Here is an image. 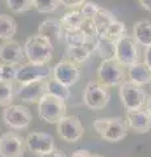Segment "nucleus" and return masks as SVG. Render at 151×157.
<instances>
[{"instance_id":"33","label":"nucleus","mask_w":151,"mask_h":157,"mask_svg":"<svg viewBox=\"0 0 151 157\" xmlns=\"http://www.w3.org/2000/svg\"><path fill=\"white\" fill-rule=\"evenodd\" d=\"M16 70H17V66L3 64V80L14 81L16 80Z\"/></svg>"},{"instance_id":"14","label":"nucleus","mask_w":151,"mask_h":157,"mask_svg":"<svg viewBox=\"0 0 151 157\" xmlns=\"http://www.w3.org/2000/svg\"><path fill=\"white\" fill-rule=\"evenodd\" d=\"M25 51H24V46H21L18 42L9 39V41H4L0 45V60L3 64H12L18 66L22 64V60L25 59Z\"/></svg>"},{"instance_id":"2","label":"nucleus","mask_w":151,"mask_h":157,"mask_svg":"<svg viewBox=\"0 0 151 157\" xmlns=\"http://www.w3.org/2000/svg\"><path fill=\"white\" fill-rule=\"evenodd\" d=\"M38 117L43 122L50 124H57L66 115V101L53 94L46 93L38 101Z\"/></svg>"},{"instance_id":"3","label":"nucleus","mask_w":151,"mask_h":157,"mask_svg":"<svg viewBox=\"0 0 151 157\" xmlns=\"http://www.w3.org/2000/svg\"><path fill=\"white\" fill-rule=\"evenodd\" d=\"M110 100V92L108 86L101 84L100 81H89L85 85L84 94H83V102L88 109L97 111L101 110L108 105Z\"/></svg>"},{"instance_id":"32","label":"nucleus","mask_w":151,"mask_h":157,"mask_svg":"<svg viewBox=\"0 0 151 157\" xmlns=\"http://www.w3.org/2000/svg\"><path fill=\"white\" fill-rule=\"evenodd\" d=\"M109 123H110V118H97L93 122V128L97 134L103 137V135L106 132V130H108Z\"/></svg>"},{"instance_id":"29","label":"nucleus","mask_w":151,"mask_h":157,"mask_svg":"<svg viewBox=\"0 0 151 157\" xmlns=\"http://www.w3.org/2000/svg\"><path fill=\"white\" fill-rule=\"evenodd\" d=\"M59 0H33V6L40 13H51L59 7Z\"/></svg>"},{"instance_id":"35","label":"nucleus","mask_w":151,"mask_h":157,"mask_svg":"<svg viewBox=\"0 0 151 157\" xmlns=\"http://www.w3.org/2000/svg\"><path fill=\"white\" fill-rule=\"evenodd\" d=\"M91 156H92V153L87 149H76L75 152H72V155H71V157H91Z\"/></svg>"},{"instance_id":"24","label":"nucleus","mask_w":151,"mask_h":157,"mask_svg":"<svg viewBox=\"0 0 151 157\" xmlns=\"http://www.w3.org/2000/svg\"><path fill=\"white\" fill-rule=\"evenodd\" d=\"M17 33V22L8 14H0V39L9 41Z\"/></svg>"},{"instance_id":"11","label":"nucleus","mask_w":151,"mask_h":157,"mask_svg":"<svg viewBox=\"0 0 151 157\" xmlns=\"http://www.w3.org/2000/svg\"><path fill=\"white\" fill-rule=\"evenodd\" d=\"M25 147V140L16 132L9 131L0 136V157H22Z\"/></svg>"},{"instance_id":"15","label":"nucleus","mask_w":151,"mask_h":157,"mask_svg":"<svg viewBox=\"0 0 151 157\" xmlns=\"http://www.w3.org/2000/svg\"><path fill=\"white\" fill-rule=\"evenodd\" d=\"M125 122L128 128L134 131L135 134H146L151 130V115L146 109L128 110Z\"/></svg>"},{"instance_id":"16","label":"nucleus","mask_w":151,"mask_h":157,"mask_svg":"<svg viewBox=\"0 0 151 157\" xmlns=\"http://www.w3.org/2000/svg\"><path fill=\"white\" fill-rule=\"evenodd\" d=\"M128 136V124L121 117L110 118L108 130L103 135V139L109 143H118Z\"/></svg>"},{"instance_id":"30","label":"nucleus","mask_w":151,"mask_h":157,"mask_svg":"<svg viewBox=\"0 0 151 157\" xmlns=\"http://www.w3.org/2000/svg\"><path fill=\"white\" fill-rule=\"evenodd\" d=\"M7 6L13 13H25L33 8V0H7Z\"/></svg>"},{"instance_id":"9","label":"nucleus","mask_w":151,"mask_h":157,"mask_svg":"<svg viewBox=\"0 0 151 157\" xmlns=\"http://www.w3.org/2000/svg\"><path fill=\"white\" fill-rule=\"evenodd\" d=\"M57 131L65 141L76 143L84 134V127H83L79 117L65 115L57 123Z\"/></svg>"},{"instance_id":"39","label":"nucleus","mask_w":151,"mask_h":157,"mask_svg":"<svg viewBox=\"0 0 151 157\" xmlns=\"http://www.w3.org/2000/svg\"><path fill=\"white\" fill-rule=\"evenodd\" d=\"M146 110L149 111V114L151 115V97L147 98V102H146V107H145Z\"/></svg>"},{"instance_id":"7","label":"nucleus","mask_w":151,"mask_h":157,"mask_svg":"<svg viewBox=\"0 0 151 157\" xmlns=\"http://www.w3.org/2000/svg\"><path fill=\"white\" fill-rule=\"evenodd\" d=\"M116 60L124 67H131L139 63V50L138 42L134 37L125 36L117 41Z\"/></svg>"},{"instance_id":"28","label":"nucleus","mask_w":151,"mask_h":157,"mask_svg":"<svg viewBox=\"0 0 151 157\" xmlns=\"http://www.w3.org/2000/svg\"><path fill=\"white\" fill-rule=\"evenodd\" d=\"M125 36H128V30H126L125 24L118 21V20H116V21L106 29L104 36H101V37H109V38H113V39H117V41H118L120 38H122Z\"/></svg>"},{"instance_id":"36","label":"nucleus","mask_w":151,"mask_h":157,"mask_svg":"<svg viewBox=\"0 0 151 157\" xmlns=\"http://www.w3.org/2000/svg\"><path fill=\"white\" fill-rule=\"evenodd\" d=\"M40 157H67L65 153H63L62 151H58V149H54V151H51V152H47V153L45 155H42Z\"/></svg>"},{"instance_id":"12","label":"nucleus","mask_w":151,"mask_h":157,"mask_svg":"<svg viewBox=\"0 0 151 157\" xmlns=\"http://www.w3.org/2000/svg\"><path fill=\"white\" fill-rule=\"evenodd\" d=\"M25 144L26 148L32 152L33 155L42 156L47 153V152L54 151V139L51 135L46 134V132H30L25 137Z\"/></svg>"},{"instance_id":"18","label":"nucleus","mask_w":151,"mask_h":157,"mask_svg":"<svg viewBox=\"0 0 151 157\" xmlns=\"http://www.w3.org/2000/svg\"><path fill=\"white\" fill-rule=\"evenodd\" d=\"M63 32L65 29L61 24V20L57 18H47L38 25V33L47 37L51 41L61 42L63 38Z\"/></svg>"},{"instance_id":"37","label":"nucleus","mask_w":151,"mask_h":157,"mask_svg":"<svg viewBox=\"0 0 151 157\" xmlns=\"http://www.w3.org/2000/svg\"><path fill=\"white\" fill-rule=\"evenodd\" d=\"M145 63L149 66V68L151 70V46L150 47H146V51H145Z\"/></svg>"},{"instance_id":"10","label":"nucleus","mask_w":151,"mask_h":157,"mask_svg":"<svg viewBox=\"0 0 151 157\" xmlns=\"http://www.w3.org/2000/svg\"><path fill=\"white\" fill-rule=\"evenodd\" d=\"M80 68L77 67V64L72 63L70 60H61L59 63L53 67V78H55L57 81H59L61 84L66 86H72L75 85L80 78Z\"/></svg>"},{"instance_id":"4","label":"nucleus","mask_w":151,"mask_h":157,"mask_svg":"<svg viewBox=\"0 0 151 157\" xmlns=\"http://www.w3.org/2000/svg\"><path fill=\"white\" fill-rule=\"evenodd\" d=\"M125 77L126 73L124 66H121L116 59L101 60L97 68V78L106 86H120L126 81Z\"/></svg>"},{"instance_id":"31","label":"nucleus","mask_w":151,"mask_h":157,"mask_svg":"<svg viewBox=\"0 0 151 157\" xmlns=\"http://www.w3.org/2000/svg\"><path fill=\"white\" fill-rule=\"evenodd\" d=\"M100 9H101V7L99 6V4H96L93 2H85L84 4H83L80 12H81L83 16H84L85 20H93L96 14L99 13Z\"/></svg>"},{"instance_id":"25","label":"nucleus","mask_w":151,"mask_h":157,"mask_svg":"<svg viewBox=\"0 0 151 157\" xmlns=\"http://www.w3.org/2000/svg\"><path fill=\"white\" fill-rule=\"evenodd\" d=\"M85 18L81 14L80 11H71L67 12L62 16L61 24L65 30H74V29H80L81 25L84 24Z\"/></svg>"},{"instance_id":"17","label":"nucleus","mask_w":151,"mask_h":157,"mask_svg":"<svg viewBox=\"0 0 151 157\" xmlns=\"http://www.w3.org/2000/svg\"><path fill=\"white\" fill-rule=\"evenodd\" d=\"M117 39L109 37H97L93 42V54H96L101 60L116 59Z\"/></svg>"},{"instance_id":"23","label":"nucleus","mask_w":151,"mask_h":157,"mask_svg":"<svg viewBox=\"0 0 151 157\" xmlns=\"http://www.w3.org/2000/svg\"><path fill=\"white\" fill-rule=\"evenodd\" d=\"M116 16L112 12H109L108 9H104L101 7V9L99 11V13L95 16V18L92 20L96 26V30H97V37H101L104 36V33L106 32V29H108L112 24L116 21Z\"/></svg>"},{"instance_id":"40","label":"nucleus","mask_w":151,"mask_h":157,"mask_svg":"<svg viewBox=\"0 0 151 157\" xmlns=\"http://www.w3.org/2000/svg\"><path fill=\"white\" fill-rule=\"evenodd\" d=\"M3 78V64H0V80Z\"/></svg>"},{"instance_id":"13","label":"nucleus","mask_w":151,"mask_h":157,"mask_svg":"<svg viewBox=\"0 0 151 157\" xmlns=\"http://www.w3.org/2000/svg\"><path fill=\"white\" fill-rule=\"evenodd\" d=\"M46 85L47 80L33 81L28 84H20L18 89L14 92V97L20 98L21 101L28 104H38V101L46 94Z\"/></svg>"},{"instance_id":"26","label":"nucleus","mask_w":151,"mask_h":157,"mask_svg":"<svg viewBox=\"0 0 151 157\" xmlns=\"http://www.w3.org/2000/svg\"><path fill=\"white\" fill-rule=\"evenodd\" d=\"M46 93L53 94L58 98H61L63 101H67L71 96L70 93V88L61 84L59 81H57L55 78H47V85H46Z\"/></svg>"},{"instance_id":"41","label":"nucleus","mask_w":151,"mask_h":157,"mask_svg":"<svg viewBox=\"0 0 151 157\" xmlns=\"http://www.w3.org/2000/svg\"><path fill=\"white\" fill-rule=\"evenodd\" d=\"M91 157H104V156H101V155H92Z\"/></svg>"},{"instance_id":"8","label":"nucleus","mask_w":151,"mask_h":157,"mask_svg":"<svg viewBox=\"0 0 151 157\" xmlns=\"http://www.w3.org/2000/svg\"><path fill=\"white\" fill-rule=\"evenodd\" d=\"M3 119L13 130H25L30 124L33 115L29 109L21 105H9L3 111Z\"/></svg>"},{"instance_id":"27","label":"nucleus","mask_w":151,"mask_h":157,"mask_svg":"<svg viewBox=\"0 0 151 157\" xmlns=\"http://www.w3.org/2000/svg\"><path fill=\"white\" fill-rule=\"evenodd\" d=\"M14 88H13V81L8 80H0V106L7 107L12 105V101L14 98Z\"/></svg>"},{"instance_id":"38","label":"nucleus","mask_w":151,"mask_h":157,"mask_svg":"<svg viewBox=\"0 0 151 157\" xmlns=\"http://www.w3.org/2000/svg\"><path fill=\"white\" fill-rule=\"evenodd\" d=\"M139 4L147 12H151V0H139Z\"/></svg>"},{"instance_id":"22","label":"nucleus","mask_w":151,"mask_h":157,"mask_svg":"<svg viewBox=\"0 0 151 157\" xmlns=\"http://www.w3.org/2000/svg\"><path fill=\"white\" fill-rule=\"evenodd\" d=\"M62 42L65 43L66 46H81V45H89V43H93L81 28L80 29H74V30H65L63 32Z\"/></svg>"},{"instance_id":"34","label":"nucleus","mask_w":151,"mask_h":157,"mask_svg":"<svg viewBox=\"0 0 151 157\" xmlns=\"http://www.w3.org/2000/svg\"><path fill=\"white\" fill-rule=\"evenodd\" d=\"M87 0H59V3L62 4L63 7L66 8H77V7H83V4H84Z\"/></svg>"},{"instance_id":"21","label":"nucleus","mask_w":151,"mask_h":157,"mask_svg":"<svg viewBox=\"0 0 151 157\" xmlns=\"http://www.w3.org/2000/svg\"><path fill=\"white\" fill-rule=\"evenodd\" d=\"M133 37L138 45L143 47L151 46V21L139 20L133 25Z\"/></svg>"},{"instance_id":"6","label":"nucleus","mask_w":151,"mask_h":157,"mask_svg":"<svg viewBox=\"0 0 151 157\" xmlns=\"http://www.w3.org/2000/svg\"><path fill=\"white\" fill-rule=\"evenodd\" d=\"M53 76V68L47 64H34V63H22L17 66L16 80L18 84H28L33 81L47 80Z\"/></svg>"},{"instance_id":"5","label":"nucleus","mask_w":151,"mask_h":157,"mask_svg":"<svg viewBox=\"0 0 151 157\" xmlns=\"http://www.w3.org/2000/svg\"><path fill=\"white\" fill-rule=\"evenodd\" d=\"M120 98L126 110L143 109L147 102V94L145 89L131 81H125L120 85Z\"/></svg>"},{"instance_id":"19","label":"nucleus","mask_w":151,"mask_h":157,"mask_svg":"<svg viewBox=\"0 0 151 157\" xmlns=\"http://www.w3.org/2000/svg\"><path fill=\"white\" fill-rule=\"evenodd\" d=\"M93 54V45H81V46H66L65 58L75 64L85 63L89 56Z\"/></svg>"},{"instance_id":"1","label":"nucleus","mask_w":151,"mask_h":157,"mask_svg":"<svg viewBox=\"0 0 151 157\" xmlns=\"http://www.w3.org/2000/svg\"><path fill=\"white\" fill-rule=\"evenodd\" d=\"M24 51H25V56L29 63L47 64L53 59L54 46H53L51 39L37 33L26 39L24 45Z\"/></svg>"},{"instance_id":"20","label":"nucleus","mask_w":151,"mask_h":157,"mask_svg":"<svg viewBox=\"0 0 151 157\" xmlns=\"http://www.w3.org/2000/svg\"><path fill=\"white\" fill-rule=\"evenodd\" d=\"M128 77H129V81L142 86L151 82V70L145 62L143 63L139 62L137 64L129 67Z\"/></svg>"}]
</instances>
